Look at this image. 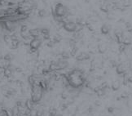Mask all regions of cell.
<instances>
[{
    "label": "cell",
    "instance_id": "2e32d148",
    "mask_svg": "<svg viewBox=\"0 0 132 116\" xmlns=\"http://www.w3.org/2000/svg\"><path fill=\"white\" fill-rule=\"evenodd\" d=\"M5 115L6 116H14V111L12 109H7L5 110Z\"/></svg>",
    "mask_w": 132,
    "mask_h": 116
},
{
    "label": "cell",
    "instance_id": "ffe728a7",
    "mask_svg": "<svg viewBox=\"0 0 132 116\" xmlns=\"http://www.w3.org/2000/svg\"><path fill=\"white\" fill-rule=\"evenodd\" d=\"M43 109H39L36 112V116H43Z\"/></svg>",
    "mask_w": 132,
    "mask_h": 116
},
{
    "label": "cell",
    "instance_id": "e0dca14e",
    "mask_svg": "<svg viewBox=\"0 0 132 116\" xmlns=\"http://www.w3.org/2000/svg\"><path fill=\"white\" fill-rule=\"evenodd\" d=\"M78 52V48L76 47H71V49H70L69 51V53H70V55L71 56H75V54L77 53Z\"/></svg>",
    "mask_w": 132,
    "mask_h": 116
},
{
    "label": "cell",
    "instance_id": "d6986e66",
    "mask_svg": "<svg viewBox=\"0 0 132 116\" xmlns=\"http://www.w3.org/2000/svg\"><path fill=\"white\" fill-rule=\"evenodd\" d=\"M12 59H13V56L11 55V54H7L6 56H4V60H6V61H7L12 60Z\"/></svg>",
    "mask_w": 132,
    "mask_h": 116
},
{
    "label": "cell",
    "instance_id": "4fadbf2b",
    "mask_svg": "<svg viewBox=\"0 0 132 116\" xmlns=\"http://www.w3.org/2000/svg\"><path fill=\"white\" fill-rule=\"evenodd\" d=\"M111 87L113 91H117L121 87V82L119 80H114L113 83H112Z\"/></svg>",
    "mask_w": 132,
    "mask_h": 116
},
{
    "label": "cell",
    "instance_id": "30bf717a",
    "mask_svg": "<svg viewBox=\"0 0 132 116\" xmlns=\"http://www.w3.org/2000/svg\"><path fill=\"white\" fill-rule=\"evenodd\" d=\"M38 84L43 91H46V90L48 89V87H49V83H48V81H47L46 79L40 80L38 82Z\"/></svg>",
    "mask_w": 132,
    "mask_h": 116
},
{
    "label": "cell",
    "instance_id": "ac0fdd59",
    "mask_svg": "<svg viewBox=\"0 0 132 116\" xmlns=\"http://www.w3.org/2000/svg\"><path fill=\"white\" fill-rule=\"evenodd\" d=\"M47 15V12L44 9H41L38 11V16H45Z\"/></svg>",
    "mask_w": 132,
    "mask_h": 116
},
{
    "label": "cell",
    "instance_id": "9a60e30c",
    "mask_svg": "<svg viewBox=\"0 0 132 116\" xmlns=\"http://www.w3.org/2000/svg\"><path fill=\"white\" fill-rule=\"evenodd\" d=\"M33 104H34V103H33L31 100H28V101H26V103H25V106L27 107V110H33Z\"/></svg>",
    "mask_w": 132,
    "mask_h": 116
},
{
    "label": "cell",
    "instance_id": "5bb4252c",
    "mask_svg": "<svg viewBox=\"0 0 132 116\" xmlns=\"http://www.w3.org/2000/svg\"><path fill=\"white\" fill-rule=\"evenodd\" d=\"M12 73V70H11L10 67L6 68V69H4V70H3V75L5 76V77H7V78L11 77Z\"/></svg>",
    "mask_w": 132,
    "mask_h": 116
},
{
    "label": "cell",
    "instance_id": "44dd1931",
    "mask_svg": "<svg viewBox=\"0 0 132 116\" xmlns=\"http://www.w3.org/2000/svg\"><path fill=\"white\" fill-rule=\"evenodd\" d=\"M108 111L110 112V113H113L114 111V108H113V107H108Z\"/></svg>",
    "mask_w": 132,
    "mask_h": 116
},
{
    "label": "cell",
    "instance_id": "8fae6325",
    "mask_svg": "<svg viewBox=\"0 0 132 116\" xmlns=\"http://www.w3.org/2000/svg\"><path fill=\"white\" fill-rule=\"evenodd\" d=\"M110 30H111V26L108 24H104L100 28V31L103 35H108L110 32Z\"/></svg>",
    "mask_w": 132,
    "mask_h": 116
},
{
    "label": "cell",
    "instance_id": "ba28073f",
    "mask_svg": "<svg viewBox=\"0 0 132 116\" xmlns=\"http://www.w3.org/2000/svg\"><path fill=\"white\" fill-rule=\"evenodd\" d=\"M90 59V55L86 52H81L80 54H78L76 56V60L79 61H84Z\"/></svg>",
    "mask_w": 132,
    "mask_h": 116
},
{
    "label": "cell",
    "instance_id": "277c9868",
    "mask_svg": "<svg viewBox=\"0 0 132 116\" xmlns=\"http://www.w3.org/2000/svg\"><path fill=\"white\" fill-rule=\"evenodd\" d=\"M83 25L78 24L77 22H74V21H67L64 23H63V28L66 31L68 32H80L81 30H82Z\"/></svg>",
    "mask_w": 132,
    "mask_h": 116
},
{
    "label": "cell",
    "instance_id": "3957f363",
    "mask_svg": "<svg viewBox=\"0 0 132 116\" xmlns=\"http://www.w3.org/2000/svg\"><path fill=\"white\" fill-rule=\"evenodd\" d=\"M54 16L55 18H62L64 19L67 16L69 13V10L66 6L61 4V3H57L55 6L54 8Z\"/></svg>",
    "mask_w": 132,
    "mask_h": 116
},
{
    "label": "cell",
    "instance_id": "6da1fadb",
    "mask_svg": "<svg viewBox=\"0 0 132 116\" xmlns=\"http://www.w3.org/2000/svg\"><path fill=\"white\" fill-rule=\"evenodd\" d=\"M66 81L70 86L74 88L82 87L86 82L84 73L81 70H74L65 76Z\"/></svg>",
    "mask_w": 132,
    "mask_h": 116
},
{
    "label": "cell",
    "instance_id": "9c48e42d",
    "mask_svg": "<svg viewBox=\"0 0 132 116\" xmlns=\"http://www.w3.org/2000/svg\"><path fill=\"white\" fill-rule=\"evenodd\" d=\"M29 36L32 37L33 39L34 38H38L39 35H41V30L40 29H32L29 30Z\"/></svg>",
    "mask_w": 132,
    "mask_h": 116
},
{
    "label": "cell",
    "instance_id": "8992f818",
    "mask_svg": "<svg viewBox=\"0 0 132 116\" xmlns=\"http://www.w3.org/2000/svg\"><path fill=\"white\" fill-rule=\"evenodd\" d=\"M41 44H42V41L40 39H38V38L33 39L32 40L29 42V47H30L31 52H36V51L39 48V47L41 46Z\"/></svg>",
    "mask_w": 132,
    "mask_h": 116
},
{
    "label": "cell",
    "instance_id": "5b68a950",
    "mask_svg": "<svg viewBox=\"0 0 132 116\" xmlns=\"http://www.w3.org/2000/svg\"><path fill=\"white\" fill-rule=\"evenodd\" d=\"M68 66V62L65 60H60L57 61H52L50 64L48 70L50 71H57L62 69H65Z\"/></svg>",
    "mask_w": 132,
    "mask_h": 116
},
{
    "label": "cell",
    "instance_id": "52a82bcc",
    "mask_svg": "<svg viewBox=\"0 0 132 116\" xmlns=\"http://www.w3.org/2000/svg\"><path fill=\"white\" fill-rule=\"evenodd\" d=\"M3 25L7 30L13 31L16 27V21H10V20H6L5 21H3Z\"/></svg>",
    "mask_w": 132,
    "mask_h": 116
},
{
    "label": "cell",
    "instance_id": "7a4b0ae2",
    "mask_svg": "<svg viewBox=\"0 0 132 116\" xmlns=\"http://www.w3.org/2000/svg\"><path fill=\"white\" fill-rule=\"evenodd\" d=\"M43 91L39 86L38 83L31 85V101L33 103L39 102L43 98Z\"/></svg>",
    "mask_w": 132,
    "mask_h": 116
},
{
    "label": "cell",
    "instance_id": "7c38bea8",
    "mask_svg": "<svg viewBox=\"0 0 132 116\" xmlns=\"http://www.w3.org/2000/svg\"><path fill=\"white\" fill-rule=\"evenodd\" d=\"M97 49H98V51H99L100 53H105V52H106V51H107V49H108V46H107V44L105 43H100L99 45H98Z\"/></svg>",
    "mask_w": 132,
    "mask_h": 116
}]
</instances>
